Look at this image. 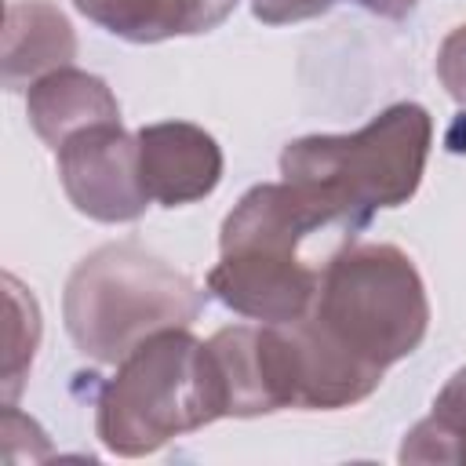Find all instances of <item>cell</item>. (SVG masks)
Returning <instances> with one entry per match:
<instances>
[{
  "mask_svg": "<svg viewBox=\"0 0 466 466\" xmlns=\"http://www.w3.org/2000/svg\"><path fill=\"white\" fill-rule=\"evenodd\" d=\"M331 226L328 211L291 182L251 186L222 222L218 262L208 291L233 313L258 324H291L309 313L320 269L299 258V244Z\"/></svg>",
  "mask_w": 466,
  "mask_h": 466,
  "instance_id": "6da1fadb",
  "label": "cell"
},
{
  "mask_svg": "<svg viewBox=\"0 0 466 466\" xmlns=\"http://www.w3.org/2000/svg\"><path fill=\"white\" fill-rule=\"evenodd\" d=\"M433 146V116L419 102H393L350 135H306L284 146V182L309 193L350 233L375 211L400 208L419 193Z\"/></svg>",
  "mask_w": 466,
  "mask_h": 466,
  "instance_id": "7a4b0ae2",
  "label": "cell"
},
{
  "mask_svg": "<svg viewBox=\"0 0 466 466\" xmlns=\"http://www.w3.org/2000/svg\"><path fill=\"white\" fill-rule=\"evenodd\" d=\"M215 419H226L222 375L189 328H164L138 342L95 404V433L120 459L149 455Z\"/></svg>",
  "mask_w": 466,
  "mask_h": 466,
  "instance_id": "3957f363",
  "label": "cell"
},
{
  "mask_svg": "<svg viewBox=\"0 0 466 466\" xmlns=\"http://www.w3.org/2000/svg\"><path fill=\"white\" fill-rule=\"evenodd\" d=\"M200 309L204 291L182 269L131 240L102 244L80 258L62 295L73 346L98 364H120L164 328H189Z\"/></svg>",
  "mask_w": 466,
  "mask_h": 466,
  "instance_id": "277c9868",
  "label": "cell"
},
{
  "mask_svg": "<svg viewBox=\"0 0 466 466\" xmlns=\"http://www.w3.org/2000/svg\"><path fill=\"white\" fill-rule=\"evenodd\" d=\"M309 324L353 360L386 371L411 357L430 331L419 266L397 244L353 240L320 269Z\"/></svg>",
  "mask_w": 466,
  "mask_h": 466,
  "instance_id": "5b68a950",
  "label": "cell"
},
{
  "mask_svg": "<svg viewBox=\"0 0 466 466\" xmlns=\"http://www.w3.org/2000/svg\"><path fill=\"white\" fill-rule=\"evenodd\" d=\"M58 182L69 204L95 222H135L146 215L149 197L138 175V138L120 120L91 124L55 149Z\"/></svg>",
  "mask_w": 466,
  "mask_h": 466,
  "instance_id": "8992f818",
  "label": "cell"
},
{
  "mask_svg": "<svg viewBox=\"0 0 466 466\" xmlns=\"http://www.w3.org/2000/svg\"><path fill=\"white\" fill-rule=\"evenodd\" d=\"M142 189L160 208L197 204L222 182V149L215 135L189 120H157L135 131Z\"/></svg>",
  "mask_w": 466,
  "mask_h": 466,
  "instance_id": "52a82bcc",
  "label": "cell"
},
{
  "mask_svg": "<svg viewBox=\"0 0 466 466\" xmlns=\"http://www.w3.org/2000/svg\"><path fill=\"white\" fill-rule=\"evenodd\" d=\"M73 7L120 40L160 44L218 29L233 15L237 0H73Z\"/></svg>",
  "mask_w": 466,
  "mask_h": 466,
  "instance_id": "ba28073f",
  "label": "cell"
},
{
  "mask_svg": "<svg viewBox=\"0 0 466 466\" xmlns=\"http://www.w3.org/2000/svg\"><path fill=\"white\" fill-rule=\"evenodd\" d=\"M25 116L36 138L58 149L69 135L91 124L120 120V102L102 76L62 66L25 87Z\"/></svg>",
  "mask_w": 466,
  "mask_h": 466,
  "instance_id": "9c48e42d",
  "label": "cell"
},
{
  "mask_svg": "<svg viewBox=\"0 0 466 466\" xmlns=\"http://www.w3.org/2000/svg\"><path fill=\"white\" fill-rule=\"evenodd\" d=\"M76 33L51 0H15L4 22V84L11 91L73 66Z\"/></svg>",
  "mask_w": 466,
  "mask_h": 466,
  "instance_id": "30bf717a",
  "label": "cell"
},
{
  "mask_svg": "<svg viewBox=\"0 0 466 466\" xmlns=\"http://www.w3.org/2000/svg\"><path fill=\"white\" fill-rule=\"evenodd\" d=\"M400 462H466V364L433 397V411L411 426Z\"/></svg>",
  "mask_w": 466,
  "mask_h": 466,
  "instance_id": "8fae6325",
  "label": "cell"
},
{
  "mask_svg": "<svg viewBox=\"0 0 466 466\" xmlns=\"http://www.w3.org/2000/svg\"><path fill=\"white\" fill-rule=\"evenodd\" d=\"M4 288H7V353H4V400L15 404L22 382H25V371L33 364V353H36V342H40V309H36V299L7 273L4 277Z\"/></svg>",
  "mask_w": 466,
  "mask_h": 466,
  "instance_id": "7c38bea8",
  "label": "cell"
},
{
  "mask_svg": "<svg viewBox=\"0 0 466 466\" xmlns=\"http://www.w3.org/2000/svg\"><path fill=\"white\" fill-rule=\"evenodd\" d=\"M437 76L444 91L462 106L466 102V25H455L437 47Z\"/></svg>",
  "mask_w": 466,
  "mask_h": 466,
  "instance_id": "4fadbf2b",
  "label": "cell"
},
{
  "mask_svg": "<svg viewBox=\"0 0 466 466\" xmlns=\"http://www.w3.org/2000/svg\"><path fill=\"white\" fill-rule=\"evenodd\" d=\"M331 4H339V0H324V7H331ZM350 4H360L364 11H371V15H379V18L400 22V18H408V15L415 11L419 0H350Z\"/></svg>",
  "mask_w": 466,
  "mask_h": 466,
  "instance_id": "5bb4252c",
  "label": "cell"
},
{
  "mask_svg": "<svg viewBox=\"0 0 466 466\" xmlns=\"http://www.w3.org/2000/svg\"><path fill=\"white\" fill-rule=\"evenodd\" d=\"M462 116H466V102H462Z\"/></svg>",
  "mask_w": 466,
  "mask_h": 466,
  "instance_id": "9a60e30c",
  "label": "cell"
}]
</instances>
